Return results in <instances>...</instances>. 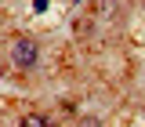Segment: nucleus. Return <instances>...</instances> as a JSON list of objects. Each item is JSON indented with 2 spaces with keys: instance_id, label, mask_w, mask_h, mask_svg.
<instances>
[{
  "instance_id": "f03ea898",
  "label": "nucleus",
  "mask_w": 145,
  "mask_h": 127,
  "mask_svg": "<svg viewBox=\"0 0 145 127\" xmlns=\"http://www.w3.org/2000/svg\"><path fill=\"white\" fill-rule=\"evenodd\" d=\"M18 127H51V124H47V116H44V113H25Z\"/></svg>"
},
{
  "instance_id": "f257e3e1",
  "label": "nucleus",
  "mask_w": 145,
  "mask_h": 127,
  "mask_svg": "<svg viewBox=\"0 0 145 127\" xmlns=\"http://www.w3.org/2000/svg\"><path fill=\"white\" fill-rule=\"evenodd\" d=\"M7 54H11V62H15L18 69H33L36 58H40V44H36L33 36H18L15 44L7 47Z\"/></svg>"
},
{
  "instance_id": "7ed1b4c3",
  "label": "nucleus",
  "mask_w": 145,
  "mask_h": 127,
  "mask_svg": "<svg viewBox=\"0 0 145 127\" xmlns=\"http://www.w3.org/2000/svg\"><path fill=\"white\" fill-rule=\"evenodd\" d=\"M51 7V0H33V11H47Z\"/></svg>"
},
{
  "instance_id": "20e7f679",
  "label": "nucleus",
  "mask_w": 145,
  "mask_h": 127,
  "mask_svg": "<svg viewBox=\"0 0 145 127\" xmlns=\"http://www.w3.org/2000/svg\"><path fill=\"white\" fill-rule=\"evenodd\" d=\"M84 127H102V124H98V120H87V124H84Z\"/></svg>"
}]
</instances>
